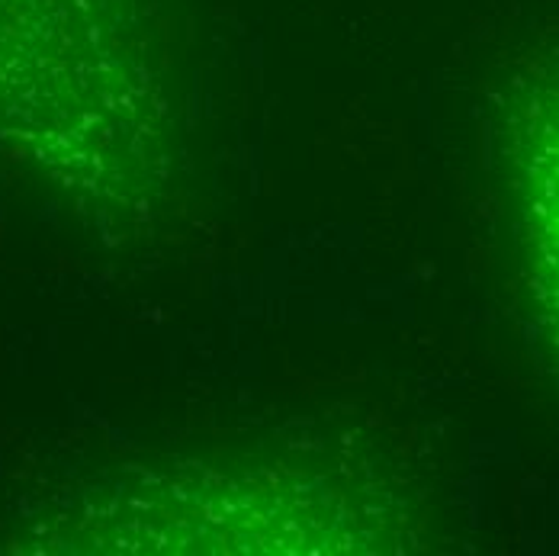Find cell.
<instances>
[{
	"mask_svg": "<svg viewBox=\"0 0 559 556\" xmlns=\"http://www.w3.org/2000/svg\"><path fill=\"white\" fill-rule=\"evenodd\" d=\"M518 190L531 264L537 268V296L554 322L559 347V78L540 84L518 122Z\"/></svg>",
	"mask_w": 559,
	"mask_h": 556,
	"instance_id": "cell-1",
	"label": "cell"
}]
</instances>
